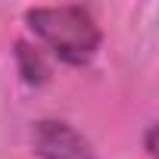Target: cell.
I'll list each match as a JSON object with an SVG mask.
<instances>
[{
    "mask_svg": "<svg viewBox=\"0 0 159 159\" xmlns=\"http://www.w3.org/2000/svg\"><path fill=\"white\" fill-rule=\"evenodd\" d=\"M28 28L69 66H84L100 47V25L84 7H34L25 13Z\"/></svg>",
    "mask_w": 159,
    "mask_h": 159,
    "instance_id": "obj_1",
    "label": "cell"
},
{
    "mask_svg": "<svg viewBox=\"0 0 159 159\" xmlns=\"http://www.w3.org/2000/svg\"><path fill=\"white\" fill-rule=\"evenodd\" d=\"M31 143L41 159H94L91 140L69 122L44 119L31 128Z\"/></svg>",
    "mask_w": 159,
    "mask_h": 159,
    "instance_id": "obj_2",
    "label": "cell"
},
{
    "mask_svg": "<svg viewBox=\"0 0 159 159\" xmlns=\"http://www.w3.org/2000/svg\"><path fill=\"white\" fill-rule=\"evenodd\" d=\"M19 59L25 62V66H22L25 81H44V78H47V69L41 66V56H38V53H31L25 44H19Z\"/></svg>",
    "mask_w": 159,
    "mask_h": 159,
    "instance_id": "obj_3",
    "label": "cell"
}]
</instances>
